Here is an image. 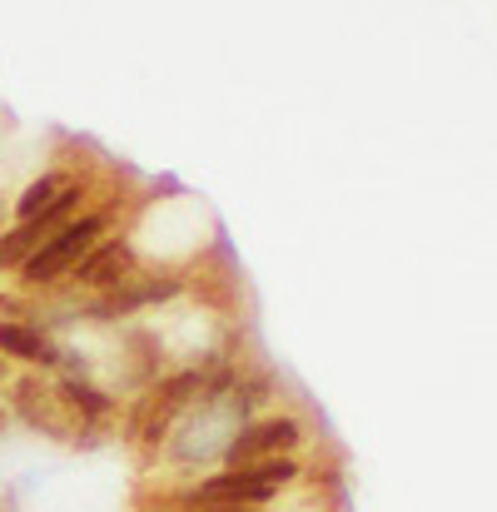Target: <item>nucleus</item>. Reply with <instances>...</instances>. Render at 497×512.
Masks as SVG:
<instances>
[{"mask_svg": "<svg viewBox=\"0 0 497 512\" xmlns=\"http://www.w3.org/2000/svg\"><path fill=\"white\" fill-rule=\"evenodd\" d=\"M100 234H105V214H80V219H70L50 244H40V249L25 259V284L45 289V284H60L65 274H75L80 259L100 244Z\"/></svg>", "mask_w": 497, "mask_h": 512, "instance_id": "obj_1", "label": "nucleus"}, {"mask_svg": "<svg viewBox=\"0 0 497 512\" xmlns=\"http://www.w3.org/2000/svg\"><path fill=\"white\" fill-rule=\"evenodd\" d=\"M299 438H304V423L289 418V413H279V418H264V423L239 428L234 443L224 448V463L229 468H254L264 458H289L299 448Z\"/></svg>", "mask_w": 497, "mask_h": 512, "instance_id": "obj_3", "label": "nucleus"}, {"mask_svg": "<svg viewBox=\"0 0 497 512\" xmlns=\"http://www.w3.org/2000/svg\"><path fill=\"white\" fill-rule=\"evenodd\" d=\"M0 428H5V408H0Z\"/></svg>", "mask_w": 497, "mask_h": 512, "instance_id": "obj_12", "label": "nucleus"}, {"mask_svg": "<svg viewBox=\"0 0 497 512\" xmlns=\"http://www.w3.org/2000/svg\"><path fill=\"white\" fill-rule=\"evenodd\" d=\"M55 393H60V403H65L70 413H80V423H95V418H105V413H110V398H105L95 383L70 378V383H60Z\"/></svg>", "mask_w": 497, "mask_h": 512, "instance_id": "obj_10", "label": "nucleus"}, {"mask_svg": "<svg viewBox=\"0 0 497 512\" xmlns=\"http://www.w3.org/2000/svg\"><path fill=\"white\" fill-rule=\"evenodd\" d=\"M0 358H20V363L55 368V363H60V348L45 339L40 329H30V324H0Z\"/></svg>", "mask_w": 497, "mask_h": 512, "instance_id": "obj_8", "label": "nucleus"}, {"mask_svg": "<svg viewBox=\"0 0 497 512\" xmlns=\"http://www.w3.org/2000/svg\"><path fill=\"white\" fill-rule=\"evenodd\" d=\"M65 189H70V179H65V174H40V179H35V184H30V189L15 199V214H20V219H30V214L50 209V204H55Z\"/></svg>", "mask_w": 497, "mask_h": 512, "instance_id": "obj_11", "label": "nucleus"}, {"mask_svg": "<svg viewBox=\"0 0 497 512\" xmlns=\"http://www.w3.org/2000/svg\"><path fill=\"white\" fill-rule=\"evenodd\" d=\"M179 294V279H125L120 289H110L105 294V304H100V314L95 319H120V314H135V309H150V304H165Z\"/></svg>", "mask_w": 497, "mask_h": 512, "instance_id": "obj_7", "label": "nucleus"}, {"mask_svg": "<svg viewBox=\"0 0 497 512\" xmlns=\"http://www.w3.org/2000/svg\"><path fill=\"white\" fill-rule=\"evenodd\" d=\"M75 204H80V184H70V189H65V194H60L50 209H40V214L20 219V224H15V229L0 239V269H15V264L25 269V259H30L40 244H50V239H55V234H60V229L75 219Z\"/></svg>", "mask_w": 497, "mask_h": 512, "instance_id": "obj_2", "label": "nucleus"}, {"mask_svg": "<svg viewBox=\"0 0 497 512\" xmlns=\"http://www.w3.org/2000/svg\"><path fill=\"white\" fill-rule=\"evenodd\" d=\"M15 408H20V418L35 423V428H50V433L65 428V418H60V408H65L60 393L45 388V383H35V378H25V383L15 388Z\"/></svg>", "mask_w": 497, "mask_h": 512, "instance_id": "obj_9", "label": "nucleus"}, {"mask_svg": "<svg viewBox=\"0 0 497 512\" xmlns=\"http://www.w3.org/2000/svg\"><path fill=\"white\" fill-rule=\"evenodd\" d=\"M75 279L85 284V289H120L125 279H135V249L125 244V239H100L85 259H80V269H75Z\"/></svg>", "mask_w": 497, "mask_h": 512, "instance_id": "obj_5", "label": "nucleus"}, {"mask_svg": "<svg viewBox=\"0 0 497 512\" xmlns=\"http://www.w3.org/2000/svg\"><path fill=\"white\" fill-rule=\"evenodd\" d=\"M279 493V483L259 478L254 468H234V473H219L209 483H199L194 503H229V508H259Z\"/></svg>", "mask_w": 497, "mask_h": 512, "instance_id": "obj_6", "label": "nucleus"}, {"mask_svg": "<svg viewBox=\"0 0 497 512\" xmlns=\"http://www.w3.org/2000/svg\"><path fill=\"white\" fill-rule=\"evenodd\" d=\"M199 388H204V378H199V373H174V378H165L160 388H150V393H145V403H140V413H135V438L160 443L169 428H174V418L199 398Z\"/></svg>", "mask_w": 497, "mask_h": 512, "instance_id": "obj_4", "label": "nucleus"}]
</instances>
